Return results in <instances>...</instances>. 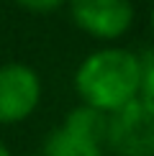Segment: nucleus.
Instances as JSON below:
<instances>
[{
  "instance_id": "nucleus-9",
  "label": "nucleus",
  "mask_w": 154,
  "mask_h": 156,
  "mask_svg": "<svg viewBox=\"0 0 154 156\" xmlns=\"http://www.w3.org/2000/svg\"><path fill=\"white\" fill-rule=\"evenodd\" d=\"M0 156H10V151H8V146H5L3 141H0Z\"/></svg>"
},
{
  "instance_id": "nucleus-8",
  "label": "nucleus",
  "mask_w": 154,
  "mask_h": 156,
  "mask_svg": "<svg viewBox=\"0 0 154 156\" xmlns=\"http://www.w3.org/2000/svg\"><path fill=\"white\" fill-rule=\"evenodd\" d=\"M18 8H23L26 13H36V16H46V13L59 10L67 0H13Z\"/></svg>"
},
{
  "instance_id": "nucleus-1",
  "label": "nucleus",
  "mask_w": 154,
  "mask_h": 156,
  "mask_svg": "<svg viewBox=\"0 0 154 156\" xmlns=\"http://www.w3.org/2000/svg\"><path fill=\"white\" fill-rule=\"evenodd\" d=\"M141 84V59L126 49H100L75 72V90L82 105L111 115L136 100Z\"/></svg>"
},
{
  "instance_id": "nucleus-10",
  "label": "nucleus",
  "mask_w": 154,
  "mask_h": 156,
  "mask_svg": "<svg viewBox=\"0 0 154 156\" xmlns=\"http://www.w3.org/2000/svg\"><path fill=\"white\" fill-rule=\"evenodd\" d=\"M152 31H154V8H152Z\"/></svg>"
},
{
  "instance_id": "nucleus-7",
  "label": "nucleus",
  "mask_w": 154,
  "mask_h": 156,
  "mask_svg": "<svg viewBox=\"0 0 154 156\" xmlns=\"http://www.w3.org/2000/svg\"><path fill=\"white\" fill-rule=\"evenodd\" d=\"M136 102L146 110V113L154 115V59L152 62H141V84H139Z\"/></svg>"
},
{
  "instance_id": "nucleus-4",
  "label": "nucleus",
  "mask_w": 154,
  "mask_h": 156,
  "mask_svg": "<svg viewBox=\"0 0 154 156\" xmlns=\"http://www.w3.org/2000/svg\"><path fill=\"white\" fill-rule=\"evenodd\" d=\"M75 26L100 41L121 38L134 23L131 0H67Z\"/></svg>"
},
{
  "instance_id": "nucleus-11",
  "label": "nucleus",
  "mask_w": 154,
  "mask_h": 156,
  "mask_svg": "<svg viewBox=\"0 0 154 156\" xmlns=\"http://www.w3.org/2000/svg\"><path fill=\"white\" fill-rule=\"evenodd\" d=\"M34 156H44V154H34Z\"/></svg>"
},
{
  "instance_id": "nucleus-2",
  "label": "nucleus",
  "mask_w": 154,
  "mask_h": 156,
  "mask_svg": "<svg viewBox=\"0 0 154 156\" xmlns=\"http://www.w3.org/2000/svg\"><path fill=\"white\" fill-rule=\"evenodd\" d=\"M41 102V80L28 64L8 62L0 67V126H16L34 115Z\"/></svg>"
},
{
  "instance_id": "nucleus-3",
  "label": "nucleus",
  "mask_w": 154,
  "mask_h": 156,
  "mask_svg": "<svg viewBox=\"0 0 154 156\" xmlns=\"http://www.w3.org/2000/svg\"><path fill=\"white\" fill-rule=\"evenodd\" d=\"M105 144L116 156H154V115L136 100L108 115Z\"/></svg>"
},
{
  "instance_id": "nucleus-5",
  "label": "nucleus",
  "mask_w": 154,
  "mask_h": 156,
  "mask_svg": "<svg viewBox=\"0 0 154 156\" xmlns=\"http://www.w3.org/2000/svg\"><path fill=\"white\" fill-rule=\"evenodd\" d=\"M41 154L44 156H103V144L90 141L85 136H77L67 131L64 126H59L46 136Z\"/></svg>"
},
{
  "instance_id": "nucleus-6",
  "label": "nucleus",
  "mask_w": 154,
  "mask_h": 156,
  "mask_svg": "<svg viewBox=\"0 0 154 156\" xmlns=\"http://www.w3.org/2000/svg\"><path fill=\"white\" fill-rule=\"evenodd\" d=\"M67 131H72L77 136H85L90 141H98V144H105V128H108V115L100 113L95 108H87V105H80L75 108L72 113L64 118L62 123Z\"/></svg>"
}]
</instances>
